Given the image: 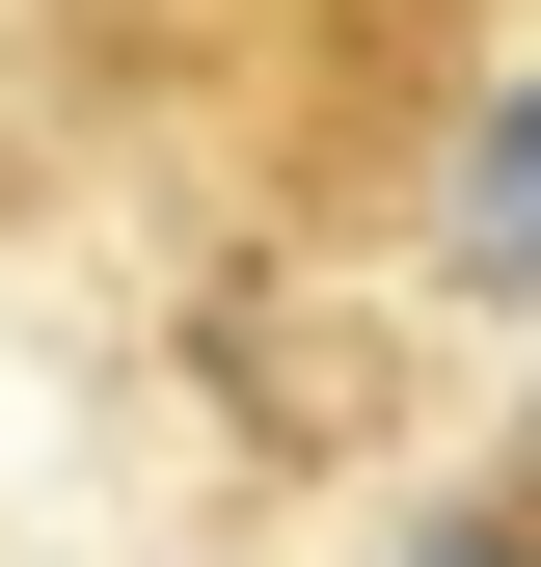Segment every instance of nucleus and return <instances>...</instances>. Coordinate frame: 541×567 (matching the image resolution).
Here are the masks:
<instances>
[{
	"label": "nucleus",
	"mask_w": 541,
	"mask_h": 567,
	"mask_svg": "<svg viewBox=\"0 0 541 567\" xmlns=\"http://www.w3.org/2000/svg\"><path fill=\"white\" fill-rule=\"evenodd\" d=\"M406 567H541V540H514V514H460V540H406Z\"/></svg>",
	"instance_id": "f03ea898"
},
{
	"label": "nucleus",
	"mask_w": 541,
	"mask_h": 567,
	"mask_svg": "<svg viewBox=\"0 0 541 567\" xmlns=\"http://www.w3.org/2000/svg\"><path fill=\"white\" fill-rule=\"evenodd\" d=\"M460 298H541V109H488V135H460Z\"/></svg>",
	"instance_id": "f257e3e1"
}]
</instances>
